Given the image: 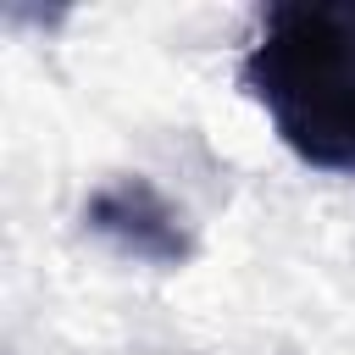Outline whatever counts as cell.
Returning a JSON list of instances; mask_svg holds the SVG:
<instances>
[{
  "mask_svg": "<svg viewBox=\"0 0 355 355\" xmlns=\"http://www.w3.org/2000/svg\"><path fill=\"white\" fill-rule=\"evenodd\" d=\"M83 222H89V233H100L105 244H116L122 255H133L144 266H183L194 255V233H189L183 211L139 172L94 189L83 205Z\"/></svg>",
  "mask_w": 355,
  "mask_h": 355,
  "instance_id": "cell-2",
  "label": "cell"
},
{
  "mask_svg": "<svg viewBox=\"0 0 355 355\" xmlns=\"http://www.w3.org/2000/svg\"><path fill=\"white\" fill-rule=\"evenodd\" d=\"M239 83L305 166L355 178V0L266 6Z\"/></svg>",
  "mask_w": 355,
  "mask_h": 355,
  "instance_id": "cell-1",
  "label": "cell"
}]
</instances>
